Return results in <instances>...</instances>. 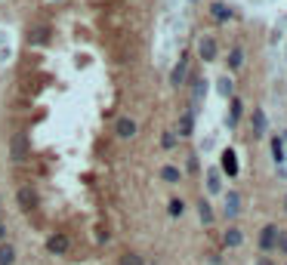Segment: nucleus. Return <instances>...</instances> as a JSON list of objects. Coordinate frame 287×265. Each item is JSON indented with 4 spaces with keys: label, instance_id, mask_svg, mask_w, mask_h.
<instances>
[{
    "label": "nucleus",
    "instance_id": "nucleus-10",
    "mask_svg": "<svg viewBox=\"0 0 287 265\" xmlns=\"http://www.w3.org/2000/svg\"><path fill=\"white\" fill-rule=\"evenodd\" d=\"M117 136H120V139L136 136V121H133V118H120V121H117Z\"/></svg>",
    "mask_w": 287,
    "mask_h": 265
},
{
    "label": "nucleus",
    "instance_id": "nucleus-31",
    "mask_svg": "<svg viewBox=\"0 0 287 265\" xmlns=\"http://www.w3.org/2000/svg\"><path fill=\"white\" fill-rule=\"evenodd\" d=\"M284 142H287V133H284Z\"/></svg>",
    "mask_w": 287,
    "mask_h": 265
},
{
    "label": "nucleus",
    "instance_id": "nucleus-24",
    "mask_svg": "<svg viewBox=\"0 0 287 265\" xmlns=\"http://www.w3.org/2000/svg\"><path fill=\"white\" fill-rule=\"evenodd\" d=\"M120 265H145V259L139 253H124L120 256Z\"/></svg>",
    "mask_w": 287,
    "mask_h": 265
},
{
    "label": "nucleus",
    "instance_id": "nucleus-22",
    "mask_svg": "<svg viewBox=\"0 0 287 265\" xmlns=\"http://www.w3.org/2000/svg\"><path fill=\"white\" fill-rule=\"evenodd\" d=\"M161 176H164V182H170V185H173V182H179V176H182V173H179V167H164V170H161Z\"/></svg>",
    "mask_w": 287,
    "mask_h": 265
},
{
    "label": "nucleus",
    "instance_id": "nucleus-7",
    "mask_svg": "<svg viewBox=\"0 0 287 265\" xmlns=\"http://www.w3.org/2000/svg\"><path fill=\"white\" fill-rule=\"evenodd\" d=\"M222 170H226V176H238V155H235V148L222 151Z\"/></svg>",
    "mask_w": 287,
    "mask_h": 265
},
{
    "label": "nucleus",
    "instance_id": "nucleus-20",
    "mask_svg": "<svg viewBox=\"0 0 287 265\" xmlns=\"http://www.w3.org/2000/svg\"><path fill=\"white\" fill-rule=\"evenodd\" d=\"M167 213L176 219V216H182V213H185V204H182L179 198H170V204H167Z\"/></svg>",
    "mask_w": 287,
    "mask_h": 265
},
{
    "label": "nucleus",
    "instance_id": "nucleus-30",
    "mask_svg": "<svg viewBox=\"0 0 287 265\" xmlns=\"http://www.w3.org/2000/svg\"><path fill=\"white\" fill-rule=\"evenodd\" d=\"M284 210H287V201H284Z\"/></svg>",
    "mask_w": 287,
    "mask_h": 265
},
{
    "label": "nucleus",
    "instance_id": "nucleus-21",
    "mask_svg": "<svg viewBox=\"0 0 287 265\" xmlns=\"http://www.w3.org/2000/svg\"><path fill=\"white\" fill-rule=\"evenodd\" d=\"M241 241H244L241 229H229V232H226V247H238Z\"/></svg>",
    "mask_w": 287,
    "mask_h": 265
},
{
    "label": "nucleus",
    "instance_id": "nucleus-27",
    "mask_svg": "<svg viewBox=\"0 0 287 265\" xmlns=\"http://www.w3.org/2000/svg\"><path fill=\"white\" fill-rule=\"evenodd\" d=\"M275 250H281V253L287 256V235H284V232L278 235V244H275Z\"/></svg>",
    "mask_w": 287,
    "mask_h": 265
},
{
    "label": "nucleus",
    "instance_id": "nucleus-11",
    "mask_svg": "<svg viewBox=\"0 0 287 265\" xmlns=\"http://www.w3.org/2000/svg\"><path fill=\"white\" fill-rule=\"evenodd\" d=\"M287 151H284V136H272V161L275 164H284Z\"/></svg>",
    "mask_w": 287,
    "mask_h": 265
},
{
    "label": "nucleus",
    "instance_id": "nucleus-15",
    "mask_svg": "<svg viewBox=\"0 0 287 265\" xmlns=\"http://www.w3.org/2000/svg\"><path fill=\"white\" fill-rule=\"evenodd\" d=\"M229 99H232V111L226 115V124H229V127H235V124H238V118H241V99H235V96H229Z\"/></svg>",
    "mask_w": 287,
    "mask_h": 265
},
{
    "label": "nucleus",
    "instance_id": "nucleus-19",
    "mask_svg": "<svg viewBox=\"0 0 287 265\" xmlns=\"http://www.w3.org/2000/svg\"><path fill=\"white\" fill-rule=\"evenodd\" d=\"M13 259H16V250L10 244H0V265H13Z\"/></svg>",
    "mask_w": 287,
    "mask_h": 265
},
{
    "label": "nucleus",
    "instance_id": "nucleus-6",
    "mask_svg": "<svg viewBox=\"0 0 287 265\" xmlns=\"http://www.w3.org/2000/svg\"><path fill=\"white\" fill-rule=\"evenodd\" d=\"M19 207H22L25 213L37 207V192H34V188H19Z\"/></svg>",
    "mask_w": 287,
    "mask_h": 265
},
{
    "label": "nucleus",
    "instance_id": "nucleus-14",
    "mask_svg": "<svg viewBox=\"0 0 287 265\" xmlns=\"http://www.w3.org/2000/svg\"><path fill=\"white\" fill-rule=\"evenodd\" d=\"M266 115H263V108H257L253 111V139H260V136H266Z\"/></svg>",
    "mask_w": 287,
    "mask_h": 265
},
{
    "label": "nucleus",
    "instance_id": "nucleus-2",
    "mask_svg": "<svg viewBox=\"0 0 287 265\" xmlns=\"http://www.w3.org/2000/svg\"><path fill=\"white\" fill-rule=\"evenodd\" d=\"M278 235H281L278 225H266V229L260 232V250H263V253H272L275 244H278Z\"/></svg>",
    "mask_w": 287,
    "mask_h": 265
},
{
    "label": "nucleus",
    "instance_id": "nucleus-12",
    "mask_svg": "<svg viewBox=\"0 0 287 265\" xmlns=\"http://www.w3.org/2000/svg\"><path fill=\"white\" fill-rule=\"evenodd\" d=\"M210 16H213L216 22H229V19H232V10H229L226 4H219V0H213V4H210Z\"/></svg>",
    "mask_w": 287,
    "mask_h": 265
},
{
    "label": "nucleus",
    "instance_id": "nucleus-23",
    "mask_svg": "<svg viewBox=\"0 0 287 265\" xmlns=\"http://www.w3.org/2000/svg\"><path fill=\"white\" fill-rule=\"evenodd\" d=\"M216 90H219V96H226V99H229V96H232V90H235V87H232V78H219V81H216Z\"/></svg>",
    "mask_w": 287,
    "mask_h": 265
},
{
    "label": "nucleus",
    "instance_id": "nucleus-5",
    "mask_svg": "<svg viewBox=\"0 0 287 265\" xmlns=\"http://www.w3.org/2000/svg\"><path fill=\"white\" fill-rule=\"evenodd\" d=\"M198 53H201L204 62H213L216 59V41H213V37H201V41H198Z\"/></svg>",
    "mask_w": 287,
    "mask_h": 265
},
{
    "label": "nucleus",
    "instance_id": "nucleus-8",
    "mask_svg": "<svg viewBox=\"0 0 287 265\" xmlns=\"http://www.w3.org/2000/svg\"><path fill=\"white\" fill-rule=\"evenodd\" d=\"M204 96H207V81H204V78H195V84H192V105L198 108V105L204 102Z\"/></svg>",
    "mask_w": 287,
    "mask_h": 265
},
{
    "label": "nucleus",
    "instance_id": "nucleus-18",
    "mask_svg": "<svg viewBox=\"0 0 287 265\" xmlns=\"http://www.w3.org/2000/svg\"><path fill=\"white\" fill-rule=\"evenodd\" d=\"M198 213H201V222H204V225H210V222H213V210H210L207 198H201V204H198Z\"/></svg>",
    "mask_w": 287,
    "mask_h": 265
},
{
    "label": "nucleus",
    "instance_id": "nucleus-29",
    "mask_svg": "<svg viewBox=\"0 0 287 265\" xmlns=\"http://www.w3.org/2000/svg\"><path fill=\"white\" fill-rule=\"evenodd\" d=\"M260 265H272V262H269V259H260Z\"/></svg>",
    "mask_w": 287,
    "mask_h": 265
},
{
    "label": "nucleus",
    "instance_id": "nucleus-28",
    "mask_svg": "<svg viewBox=\"0 0 287 265\" xmlns=\"http://www.w3.org/2000/svg\"><path fill=\"white\" fill-rule=\"evenodd\" d=\"M4 241H7V222L0 219V244H4Z\"/></svg>",
    "mask_w": 287,
    "mask_h": 265
},
{
    "label": "nucleus",
    "instance_id": "nucleus-9",
    "mask_svg": "<svg viewBox=\"0 0 287 265\" xmlns=\"http://www.w3.org/2000/svg\"><path fill=\"white\" fill-rule=\"evenodd\" d=\"M238 213H241V195H238V192H229V195H226V216L235 219Z\"/></svg>",
    "mask_w": 287,
    "mask_h": 265
},
{
    "label": "nucleus",
    "instance_id": "nucleus-17",
    "mask_svg": "<svg viewBox=\"0 0 287 265\" xmlns=\"http://www.w3.org/2000/svg\"><path fill=\"white\" fill-rule=\"evenodd\" d=\"M241 65H244V50H241V47H232V53H229V68L238 71Z\"/></svg>",
    "mask_w": 287,
    "mask_h": 265
},
{
    "label": "nucleus",
    "instance_id": "nucleus-3",
    "mask_svg": "<svg viewBox=\"0 0 287 265\" xmlns=\"http://www.w3.org/2000/svg\"><path fill=\"white\" fill-rule=\"evenodd\" d=\"M68 235H50L47 238V250L53 253V256H62V253H68Z\"/></svg>",
    "mask_w": 287,
    "mask_h": 265
},
{
    "label": "nucleus",
    "instance_id": "nucleus-26",
    "mask_svg": "<svg viewBox=\"0 0 287 265\" xmlns=\"http://www.w3.org/2000/svg\"><path fill=\"white\" fill-rule=\"evenodd\" d=\"M44 41H47V28H37L31 34V44H44Z\"/></svg>",
    "mask_w": 287,
    "mask_h": 265
},
{
    "label": "nucleus",
    "instance_id": "nucleus-1",
    "mask_svg": "<svg viewBox=\"0 0 287 265\" xmlns=\"http://www.w3.org/2000/svg\"><path fill=\"white\" fill-rule=\"evenodd\" d=\"M28 155H31L28 133H16V136L10 139V158H13L16 164H25V161H28Z\"/></svg>",
    "mask_w": 287,
    "mask_h": 265
},
{
    "label": "nucleus",
    "instance_id": "nucleus-4",
    "mask_svg": "<svg viewBox=\"0 0 287 265\" xmlns=\"http://www.w3.org/2000/svg\"><path fill=\"white\" fill-rule=\"evenodd\" d=\"M185 74H188V56H179V62L173 65V74H170V84L182 87L185 84Z\"/></svg>",
    "mask_w": 287,
    "mask_h": 265
},
{
    "label": "nucleus",
    "instance_id": "nucleus-16",
    "mask_svg": "<svg viewBox=\"0 0 287 265\" xmlns=\"http://www.w3.org/2000/svg\"><path fill=\"white\" fill-rule=\"evenodd\" d=\"M219 188H222L219 170H207V192H210V195H219Z\"/></svg>",
    "mask_w": 287,
    "mask_h": 265
},
{
    "label": "nucleus",
    "instance_id": "nucleus-13",
    "mask_svg": "<svg viewBox=\"0 0 287 265\" xmlns=\"http://www.w3.org/2000/svg\"><path fill=\"white\" fill-rule=\"evenodd\" d=\"M176 133H179V136H182V139H185V136H192V133H195V115H192V111H185V115H182V118H179V130H176Z\"/></svg>",
    "mask_w": 287,
    "mask_h": 265
},
{
    "label": "nucleus",
    "instance_id": "nucleus-25",
    "mask_svg": "<svg viewBox=\"0 0 287 265\" xmlns=\"http://www.w3.org/2000/svg\"><path fill=\"white\" fill-rule=\"evenodd\" d=\"M161 145H164V151H176V133H164Z\"/></svg>",
    "mask_w": 287,
    "mask_h": 265
}]
</instances>
